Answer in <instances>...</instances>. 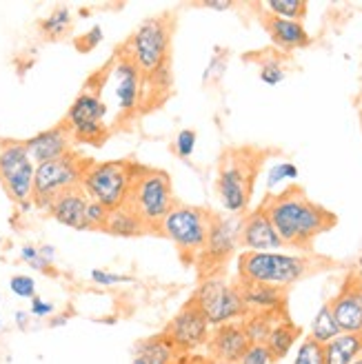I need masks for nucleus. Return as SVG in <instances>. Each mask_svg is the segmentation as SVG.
I'll return each mask as SVG.
<instances>
[{
  "instance_id": "f257e3e1",
  "label": "nucleus",
  "mask_w": 362,
  "mask_h": 364,
  "mask_svg": "<svg viewBox=\"0 0 362 364\" xmlns=\"http://www.w3.org/2000/svg\"><path fill=\"white\" fill-rule=\"evenodd\" d=\"M260 207L267 211L284 247L300 253H312L320 235L338 225V215L314 203L302 187H284L282 191L267 193Z\"/></svg>"
},
{
  "instance_id": "f03ea898",
  "label": "nucleus",
  "mask_w": 362,
  "mask_h": 364,
  "mask_svg": "<svg viewBox=\"0 0 362 364\" xmlns=\"http://www.w3.org/2000/svg\"><path fill=\"white\" fill-rule=\"evenodd\" d=\"M171 18L156 16L142 21L122 45L144 80V112L160 105L171 91Z\"/></svg>"
},
{
  "instance_id": "7ed1b4c3",
  "label": "nucleus",
  "mask_w": 362,
  "mask_h": 364,
  "mask_svg": "<svg viewBox=\"0 0 362 364\" xmlns=\"http://www.w3.org/2000/svg\"><path fill=\"white\" fill-rule=\"evenodd\" d=\"M324 267H329V260L284 251H243L236 262L238 282L269 284L284 291Z\"/></svg>"
},
{
  "instance_id": "20e7f679",
  "label": "nucleus",
  "mask_w": 362,
  "mask_h": 364,
  "mask_svg": "<svg viewBox=\"0 0 362 364\" xmlns=\"http://www.w3.org/2000/svg\"><path fill=\"white\" fill-rule=\"evenodd\" d=\"M265 151L256 147H231L223 154L215 191L218 200L229 215H245L256 187V178L265 165Z\"/></svg>"
},
{
  "instance_id": "39448f33",
  "label": "nucleus",
  "mask_w": 362,
  "mask_h": 364,
  "mask_svg": "<svg viewBox=\"0 0 362 364\" xmlns=\"http://www.w3.org/2000/svg\"><path fill=\"white\" fill-rule=\"evenodd\" d=\"M98 85H92L98 94L110 91L112 102L116 105V114L120 120H134L144 114V80L140 69L134 65L122 47L114 53L102 74H98Z\"/></svg>"
},
{
  "instance_id": "423d86ee",
  "label": "nucleus",
  "mask_w": 362,
  "mask_h": 364,
  "mask_svg": "<svg viewBox=\"0 0 362 364\" xmlns=\"http://www.w3.org/2000/svg\"><path fill=\"white\" fill-rule=\"evenodd\" d=\"M211 215L213 211L209 209L176 203L171 211L162 218V223L156 229V235L169 240L185 264H196L207 242Z\"/></svg>"
},
{
  "instance_id": "0eeeda50",
  "label": "nucleus",
  "mask_w": 362,
  "mask_h": 364,
  "mask_svg": "<svg viewBox=\"0 0 362 364\" xmlns=\"http://www.w3.org/2000/svg\"><path fill=\"white\" fill-rule=\"evenodd\" d=\"M174 205L176 198H174L171 176L162 169L138 165L124 207H129L144 223L147 231L156 235L158 225L171 211Z\"/></svg>"
},
{
  "instance_id": "6e6552de",
  "label": "nucleus",
  "mask_w": 362,
  "mask_h": 364,
  "mask_svg": "<svg viewBox=\"0 0 362 364\" xmlns=\"http://www.w3.org/2000/svg\"><path fill=\"white\" fill-rule=\"evenodd\" d=\"M138 169V162L134 160H89L85 169L80 189L85 196L105 207L107 211H114L127 205L129 189L134 182V173Z\"/></svg>"
},
{
  "instance_id": "1a4fd4ad",
  "label": "nucleus",
  "mask_w": 362,
  "mask_h": 364,
  "mask_svg": "<svg viewBox=\"0 0 362 364\" xmlns=\"http://www.w3.org/2000/svg\"><path fill=\"white\" fill-rule=\"evenodd\" d=\"M87 165H89V158L80 156L78 151H71V154H67V156H63L58 160L36 165L33 196H31L33 207L47 211L49 205L60 193H65L69 189H78Z\"/></svg>"
},
{
  "instance_id": "9d476101",
  "label": "nucleus",
  "mask_w": 362,
  "mask_h": 364,
  "mask_svg": "<svg viewBox=\"0 0 362 364\" xmlns=\"http://www.w3.org/2000/svg\"><path fill=\"white\" fill-rule=\"evenodd\" d=\"M240 223L243 215H229V213L211 215L205 249L193 264L198 269V278L201 280L211 276H225L227 262L233 258V253L240 247Z\"/></svg>"
},
{
  "instance_id": "9b49d317",
  "label": "nucleus",
  "mask_w": 362,
  "mask_h": 364,
  "mask_svg": "<svg viewBox=\"0 0 362 364\" xmlns=\"http://www.w3.org/2000/svg\"><path fill=\"white\" fill-rule=\"evenodd\" d=\"M63 124L76 144H102L110 136V105L89 85L67 109Z\"/></svg>"
},
{
  "instance_id": "f8f14e48",
  "label": "nucleus",
  "mask_w": 362,
  "mask_h": 364,
  "mask_svg": "<svg viewBox=\"0 0 362 364\" xmlns=\"http://www.w3.org/2000/svg\"><path fill=\"white\" fill-rule=\"evenodd\" d=\"M191 302L203 311V316L211 324V329L220 324L238 322L247 316L238 282H231L225 276L203 278L193 291Z\"/></svg>"
},
{
  "instance_id": "ddd939ff",
  "label": "nucleus",
  "mask_w": 362,
  "mask_h": 364,
  "mask_svg": "<svg viewBox=\"0 0 362 364\" xmlns=\"http://www.w3.org/2000/svg\"><path fill=\"white\" fill-rule=\"evenodd\" d=\"M33 176L36 165L29 158L23 140H3L0 142V185L9 196L11 203L29 211L33 207Z\"/></svg>"
},
{
  "instance_id": "4468645a",
  "label": "nucleus",
  "mask_w": 362,
  "mask_h": 364,
  "mask_svg": "<svg viewBox=\"0 0 362 364\" xmlns=\"http://www.w3.org/2000/svg\"><path fill=\"white\" fill-rule=\"evenodd\" d=\"M165 338L174 344L180 355H191L198 349L207 347L211 336V324L191 300L167 322L162 329Z\"/></svg>"
},
{
  "instance_id": "2eb2a0df",
  "label": "nucleus",
  "mask_w": 362,
  "mask_h": 364,
  "mask_svg": "<svg viewBox=\"0 0 362 364\" xmlns=\"http://www.w3.org/2000/svg\"><path fill=\"white\" fill-rule=\"evenodd\" d=\"M331 314L342 333H362V276L351 271L338 294L329 300Z\"/></svg>"
},
{
  "instance_id": "dca6fc26",
  "label": "nucleus",
  "mask_w": 362,
  "mask_h": 364,
  "mask_svg": "<svg viewBox=\"0 0 362 364\" xmlns=\"http://www.w3.org/2000/svg\"><path fill=\"white\" fill-rule=\"evenodd\" d=\"M251 347V342L245 333L243 322H229L213 326L209 342H207V355L213 364H238L245 351Z\"/></svg>"
},
{
  "instance_id": "f3484780",
  "label": "nucleus",
  "mask_w": 362,
  "mask_h": 364,
  "mask_svg": "<svg viewBox=\"0 0 362 364\" xmlns=\"http://www.w3.org/2000/svg\"><path fill=\"white\" fill-rule=\"evenodd\" d=\"M240 247L245 251H282L284 242L271 225L262 207L251 209L243 215L240 223Z\"/></svg>"
},
{
  "instance_id": "a211bd4d",
  "label": "nucleus",
  "mask_w": 362,
  "mask_h": 364,
  "mask_svg": "<svg viewBox=\"0 0 362 364\" xmlns=\"http://www.w3.org/2000/svg\"><path fill=\"white\" fill-rule=\"evenodd\" d=\"M23 142H25V149H27L29 158L33 160V165H43V162L58 160L71 151H76L74 149L76 142L63 122L49 127L45 132H38L36 136H31Z\"/></svg>"
},
{
  "instance_id": "6ab92c4d",
  "label": "nucleus",
  "mask_w": 362,
  "mask_h": 364,
  "mask_svg": "<svg viewBox=\"0 0 362 364\" xmlns=\"http://www.w3.org/2000/svg\"><path fill=\"white\" fill-rule=\"evenodd\" d=\"M260 23L269 33L271 43L282 51H296L312 45V36L300 21H287L271 14H260Z\"/></svg>"
},
{
  "instance_id": "aec40b11",
  "label": "nucleus",
  "mask_w": 362,
  "mask_h": 364,
  "mask_svg": "<svg viewBox=\"0 0 362 364\" xmlns=\"http://www.w3.org/2000/svg\"><path fill=\"white\" fill-rule=\"evenodd\" d=\"M87 207H89V198L78 187V189H69V191L60 193L49 205L47 213L58 225H63V227L76 229V231H89V225H87Z\"/></svg>"
},
{
  "instance_id": "412c9836",
  "label": "nucleus",
  "mask_w": 362,
  "mask_h": 364,
  "mask_svg": "<svg viewBox=\"0 0 362 364\" xmlns=\"http://www.w3.org/2000/svg\"><path fill=\"white\" fill-rule=\"evenodd\" d=\"M238 282V280H236ZM247 314H287V291L269 284L238 282Z\"/></svg>"
},
{
  "instance_id": "4be33fe9",
  "label": "nucleus",
  "mask_w": 362,
  "mask_h": 364,
  "mask_svg": "<svg viewBox=\"0 0 362 364\" xmlns=\"http://www.w3.org/2000/svg\"><path fill=\"white\" fill-rule=\"evenodd\" d=\"M178 358L180 353L162 331L138 340L132 351V364H174Z\"/></svg>"
},
{
  "instance_id": "5701e85b",
  "label": "nucleus",
  "mask_w": 362,
  "mask_h": 364,
  "mask_svg": "<svg viewBox=\"0 0 362 364\" xmlns=\"http://www.w3.org/2000/svg\"><path fill=\"white\" fill-rule=\"evenodd\" d=\"M300 336H302L300 326L289 316H282L274 324V329L269 331V336L265 340V347L269 351L271 362H282L289 353H292V349L296 347V342L300 340Z\"/></svg>"
},
{
  "instance_id": "b1692460",
  "label": "nucleus",
  "mask_w": 362,
  "mask_h": 364,
  "mask_svg": "<svg viewBox=\"0 0 362 364\" xmlns=\"http://www.w3.org/2000/svg\"><path fill=\"white\" fill-rule=\"evenodd\" d=\"M102 231L110 235H116V238H140V235L149 233L144 223L129 207H120V209H114L107 213Z\"/></svg>"
},
{
  "instance_id": "393cba45",
  "label": "nucleus",
  "mask_w": 362,
  "mask_h": 364,
  "mask_svg": "<svg viewBox=\"0 0 362 364\" xmlns=\"http://www.w3.org/2000/svg\"><path fill=\"white\" fill-rule=\"evenodd\" d=\"M324 364H351L362 355V333H340L338 338L322 344Z\"/></svg>"
},
{
  "instance_id": "a878e982",
  "label": "nucleus",
  "mask_w": 362,
  "mask_h": 364,
  "mask_svg": "<svg viewBox=\"0 0 362 364\" xmlns=\"http://www.w3.org/2000/svg\"><path fill=\"white\" fill-rule=\"evenodd\" d=\"M340 333L342 331H340V326H338V322H336V318L331 314V306H329V302H324L316 311L314 320H312L309 338L314 342H318V344H327L329 340L338 338Z\"/></svg>"
},
{
  "instance_id": "bb28decb",
  "label": "nucleus",
  "mask_w": 362,
  "mask_h": 364,
  "mask_svg": "<svg viewBox=\"0 0 362 364\" xmlns=\"http://www.w3.org/2000/svg\"><path fill=\"white\" fill-rule=\"evenodd\" d=\"M287 314H247L240 322L245 326V333L251 344H265L269 331L274 329V324Z\"/></svg>"
},
{
  "instance_id": "cd10ccee",
  "label": "nucleus",
  "mask_w": 362,
  "mask_h": 364,
  "mask_svg": "<svg viewBox=\"0 0 362 364\" xmlns=\"http://www.w3.org/2000/svg\"><path fill=\"white\" fill-rule=\"evenodd\" d=\"M71 23H74V14H71L69 7H56L51 14H47L41 21V33L47 41H58L71 29Z\"/></svg>"
},
{
  "instance_id": "c85d7f7f",
  "label": "nucleus",
  "mask_w": 362,
  "mask_h": 364,
  "mask_svg": "<svg viewBox=\"0 0 362 364\" xmlns=\"http://www.w3.org/2000/svg\"><path fill=\"white\" fill-rule=\"evenodd\" d=\"M260 7L265 9V14L287 18V21H300V23L307 16V11H309V3H304V0H267Z\"/></svg>"
},
{
  "instance_id": "c756f323",
  "label": "nucleus",
  "mask_w": 362,
  "mask_h": 364,
  "mask_svg": "<svg viewBox=\"0 0 362 364\" xmlns=\"http://www.w3.org/2000/svg\"><path fill=\"white\" fill-rule=\"evenodd\" d=\"M298 180V167L294 162H278L269 171H267V193H274L276 187L284 185V182H294Z\"/></svg>"
},
{
  "instance_id": "7c9ffc66",
  "label": "nucleus",
  "mask_w": 362,
  "mask_h": 364,
  "mask_svg": "<svg viewBox=\"0 0 362 364\" xmlns=\"http://www.w3.org/2000/svg\"><path fill=\"white\" fill-rule=\"evenodd\" d=\"M292 364H324V355H322V344L314 342L309 336L302 338L298 349H296V358Z\"/></svg>"
},
{
  "instance_id": "2f4dec72",
  "label": "nucleus",
  "mask_w": 362,
  "mask_h": 364,
  "mask_svg": "<svg viewBox=\"0 0 362 364\" xmlns=\"http://www.w3.org/2000/svg\"><path fill=\"white\" fill-rule=\"evenodd\" d=\"M9 291L21 300H31L38 296V284L29 273H16V276L9 278Z\"/></svg>"
},
{
  "instance_id": "473e14b6",
  "label": "nucleus",
  "mask_w": 362,
  "mask_h": 364,
  "mask_svg": "<svg viewBox=\"0 0 362 364\" xmlns=\"http://www.w3.org/2000/svg\"><path fill=\"white\" fill-rule=\"evenodd\" d=\"M18 256H21V260L29 269H33V271H38V273H53V262L45 260L36 245H23L21 251H18Z\"/></svg>"
},
{
  "instance_id": "72a5a7b5",
  "label": "nucleus",
  "mask_w": 362,
  "mask_h": 364,
  "mask_svg": "<svg viewBox=\"0 0 362 364\" xmlns=\"http://www.w3.org/2000/svg\"><path fill=\"white\" fill-rule=\"evenodd\" d=\"M258 76H260V80H262L265 85L276 87V85H280V82L287 78V69H284V65H282L278 58H267V60L260 63Z\"/></svg>"
},
{
  "instance_id": "f704fd0d",
  "label": "nucleus",
  "mask_w": 362,
  "mask_h": 364,
  "mask_svg": "<svg viewBox=\"0 0 362 364\" xmlns=\"http://www.w3.org/2000/svg\"><path fill=\"white\" fill-rule=\"evenodd\" d=\"M89 280H92L96 287H118V284L134 282L132 276H124V273H116V271H107V269H92L89 271Z\"/></svg>"
},
{
  "instance_id": "c9c22d12",
  "label": "nucleus",
  "mask_w": 362,
  "mask_h": 364,
  "mask_svg": "<svg viewBox=\"0 0 362 364\" xmlns=\"http://www.w3.org/2000/svg\"><path fill=\"white\" fill-rule=\"evenodd\" d=\"M198 144V134L193 129H180L174 138V151L178 158H191Z\"/></svg>"
},
{
  "instance_id": "e433bc0d",
  "label": "nucleus",
  "mask_w": 362,
  "mask_h": 364,
  "mask_svg": "<svg viewBox=\"0 0 362 364\" xmlns=\"http://www.w3.org/2000/svg\"><path fill=\"white\" fill-rule=\"evenodd\" d=\"M225 69H227V51L223 49H215L213 51V56L205 69V74H203V82L209 85V82H218L220 76L225 74Z\"/></svg>"
},
{
  "instance_id": "4c0bfd02",
  "label": "nucleus",
  "mask_w": 362,
  "mask_h": 364,
  "mask_svg": "<svg viewBox=\"0 0 362 364\" xmlns=\"http://www.w3.org/2000/svg\"><path fill=\"white\" fill-rule=\"evenodd\" d=\"M27 311L36 320H49L53 314H56V304L45 300V298H41V296H36V298L29 300V309H27Z\"/></svg>"
},
{
  "instance_id": "58836bf2",
  "label": "nucleus",
  "mask_w": 362,
  "mask_h": 364,
  "mask_svg": "<svg viewBox=\"0 0 362 364\" xmlns=\"http://www.w3.org/2000/svg\"><path fill=\"white\" fill-rule=\"evenodd\" d=\"M102 38H105L102 27H100V25H94L89 31H85V33L80 36V38H76V47H78V51L87 53V51L96 49V47L102 43Z\"/></svg>"
},
{
  "instance_id": "ea45409f",
  "label": "nucleus",
  "mask_w": 362,
  "mask_h": 364,
  "mask_svg": "<svg viewBox=\"0 0 362 364\" xmlns=\"http://www.w3.org/2000/svg\"><path fill=\"white\" fill-rule=\"evenodd\" d=\"M238 364H274V362H271L265 344H251L245 351V355L238 360Z\"/></svg>"
},
{
  "instance_id": "a19ab883",
  "label": "nucleus",
  "mask_w": 362,
  "mask_h": 364,
  "mask_svg": "<svg viewBox=\"0 0 362 364\" xmlns=\"http://www.w3.org/2000/svg\"><path fill=\"white\" fill-rule=\"evenodd\" d=\"M107 213H110V211H107L105 207H100L98 203H92V200H89V207H87V225H89V229H100L102 231Z\"/></svg>"
},
{
  "instance_id": "79ce46f5",
  "label": "nucleus",
  "mask_w": 362,
  "mask_h": 364,
  "mask_svg": "<svg viewBox=\"0 0 362 364\" xmlns=\"http://www.w3.org/2000/svg\"><path fill=\"white\" fill-rule=\"evenodd\" d=\"M14 324H16L18 331H27L29 324H31L29 311H25V309H16V311H14Z\"/></svg>"
},
{
  "instance_id": "37998d69",
  "label": "nucleus",
  "mask_w": 362,
  "mask_h": 364,
  "mask_svg": "<svg viewBox=\"0 0 362 364\" xmlns=\"http://www.w3.org/2000/svg\"><path fill=\"white\" fill-rule=\"evenodd\" d=\"M174 364H213V362H211L209 355H196V353H191V355H180Z\"/></svg>"
},
{
  "instance_id": "c03bdc74",
  "label": "nucleus",
  "mask_w": 362,
  "mask_h": 364,
  "mask_svg": "<svg viewBox=\"0 0 362 364\" xmlns=\"http://www.w3.org/2000/svg\"><path fill=\"white\" fill-rule=\"evenodd\" d=\"M207 9H215V11H227L233 7V3H227V0H207V3H201Z\"/></svg>"
},
{
  "instance_id": "a18cd8bd",
  "label": "nucleus",
  "mask_w": 362,
  "mask_h": 364,
  "mask_svg": "<svg viewBox=\"0 0 362 364\" xmlns=\"http://www.w3.org/2000/svg\"><path fill=\"white\" fill-rule=\"evenodd\" d=\"M69 314H58V316H51L49 320H47V326L49 329H60V326H65L67 322H69Z\"/></svg>"
},
{
  "instance_id": "49530a36",
  "label": "nucleus",
  "mask_w": 362,
  "mask_h": 364,
  "mask_svg": "<svg viewBox=\"0 0 362 364\" xmlns=\"http://www.w3.org/2000/svg\"><path fill=\"white\" fill-rule=\"evenodd\" d=\"M38 251H41V256H43L45 260L56 262V247H53V245H41Z\"/></svg>"
},
{
  "instance_id": "de8ad7c7",
  "label": "nucleus",
  "mask_w": 362,
  "mask_h": 364,
  "mask_svg": "<svg viewBox=\"0 0 362 364\" xmlns=\"http://www.w3.org/2000/svg\"><path fill=\"white\" fill-rule=\"evenodd\" d=\"M351 364H362V355H358V358H356V360H353Z\"/></svg>"
},
{
  "instance_id": "09e8293b",
  "label": "nucleus",
  "mask_w": 362,
  "mask_h": 364,
  "mask_svg": "<svg viewBox=\"0 0 362 364\" xmlns=\"http://www.w3.org/2000/svg\"><path fill=\"white\" fill-rule=\"evenodd\" d=\"M3 329H5V322H3V318H0V333H3Z\"/></svg>"
},
{
  "instance_id": "8fccbe9b",
  "label": "nucleus",
  "mask_w": 362,
  "mask_h": 364,
  "mask_svg": "<svg viewBox=\"0 0 362 364\" xmlns=\"http://www.w3.org/2000/svg\"><path fill=\"white\" fill-rule=\"evenodd\" d=\"M360 118H362V107H360Z\"/></svg>"
},
{
  "instance_id": "3c124183",
  "label": "nucleus",
  "mask_w": 362,
  "mask_h": 364,
  "mask_svg": "<svg viewBox=\"0 0 362 364\" xmlns=\"http://www.w3.org/2000/svg\"><path fill=\"white\" fill-rule=\"evenodd\" d=\"M0 300H3V294H0Z\"/></svg>"
},
{
  "instance_id": "603ef678",
  "label": "nucleus",
  "mask_w": 362,
  "mask_h": 364,
  "mask_svg": "<svg viewBox=\"0 0 362 364\" xmlns=\"http://www.w3.org/2000/svg\"><path fill=\"white\" fill-rule=\"evenodd\" d=\"M0 242H3V238H0Z\"/></svg>"
}]
</instances>
